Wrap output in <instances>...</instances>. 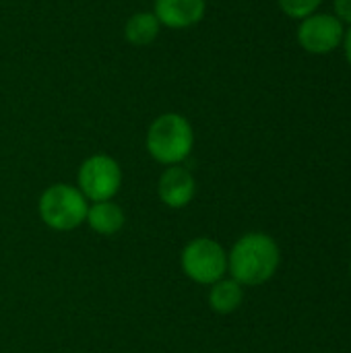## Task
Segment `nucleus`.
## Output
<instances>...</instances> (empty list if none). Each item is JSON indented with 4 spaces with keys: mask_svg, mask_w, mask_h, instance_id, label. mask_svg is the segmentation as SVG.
Segmentation results:
<instances>
[{
    "mask_svg": "<svg viewBox=\"0 0 351 353\" xmlns=\"http://www.w3.org/2000/svg\"><path fill=\"white\" fill-rule=\"evenodd\" d=\"M343 48H345V58H348V62H350V66H351V25H350V29L345 31V35H343Z\"/></svg>",
    "mask_w": 351,
    "mask_h": 353,
    "instance_id": "4468645a",
    "label": "nucleus"
},
{
    "mask_svg": "<svg viewBox=\"0 0 351 353\" xmlns=\"http://www.w3.org/2000/svg\"><path fill=\"white\" fill-rule=\"evenodd\" d=\"M345 29L335 14L314 12L302 19L298 27V41L310 54H329L343 41Z\"/></svg>",
    "mask_w": 351,
    "mask_h": 353,
    "instance_id": "423d86ee",
    "label": "nucleus"
},
{
    "mask_svg": "<svg viewBox=\"0 0 351 353\" xmlns=\"http://www.w3.org/2000/svg\"><path fill=\"white\" fill-rule=\"evenodd\" d=\"M281 10L292 19H306L317 12L323 0H277Z\"/></svg>",
    "mask_w": 351,
    "mask_h": 353,
    "instance_id": "f8f14e48",
    "label": "nucleus"
},
{
    "mask_svg": "<svg viewBox=\"0 0 351 353\" xmlns=\"http://www.w3.org/2000/svg\"><path fill=\"white\" fill-rule=\"evenodd\" d=\"M209 306L217 314H232L244 302V288L234 279H219L217 283L209 285Z\"/></svg>",
    "mask_w": 351,
    "mask_h": 353,
    "instance_id": "9b49d317",
    "label": "nucleus"
},
{
    "mask_svg": "<svg viewBox=\"0 0 351 353\" xmlns=\"http://www.w3.org/2000/svg\"><path fill=\"white\" fill-rule=\"evenodd\" d=\"M350 273H351V265H350Z\"/></svg>",
    "mask_w": 351,
    "mask_h": 353,
    "instance_id": "2eb2a0df",
    "label": "nucleus"
},
{
    "mask_svg": "<svg viewBox=\"0 0 351 353\" xmlns=\"http://www.w3.org/2000/svg\"><path fill=\"white\" fill-rule=\"evenodd\" d=\"M180 267L190 281L199 285H213L228 273V252L217 240L201 236L182 248Z\"/></svg>",
    "mask_w": 351,
    "mask_h": 353,
    "instance_id": "20e7f679",
    "label": "nucleus"
},
{
    "mask_svg": "<svg viewBox=\"0 0 351 353\" xmlns=\"http://www.w3.org/2000/svg\"><path fill=\"white\" fill-rule=\"evenodd\" d=\"M197 194V180L184 165H168L157 180V196L170 209H184Z\"/></svg>",
    "mask_w": 351,
    "mask_h": 353,
    "instance_id": "0eeeda50",
    "label": "nucleus"
},
{
    "mask_svg": "<svg viewBox=\"0 0 351 353\" xmlns=\"http://www.w3.org/2000/svg\"><path fill=\"white\" fill-rule=\"evenodd\" d=\"M161 31V23L157 21V17L153 14V10H141L128 17L126 25H124V37L130 46L137 48H145L149 43H153L157 39Z\"/></svg>",
    "mask_w": 351,
    "mask_h": 353,
    "instance_id": "9d476101",
    "label": "nucleus"
},
{
    "mask_svg": "<svg viewBox=\"0 0 351 353\" xmlns=\"http://www.w3.org/2000/svg\"><path fill=\"white\" fill-rule=\"evenodd\" d=\"M279 261L277 242L269 234L250 232L238 238L228 252V271L242 288H259L277 273Z\"/></svg>",
    "mask_w": 351,
    "mask_h": 353,
    "instance_id": "f257e3e1",
    "label": "nucleus"
},
{
    "mask_svg": "<svg viewBox=\"0 0 351 353\" xmlns=\"http://www.w3.org/2000/svg\"><path fill=\"white\" fill-rule=\"evenodd\" d=\"M147 153L161 165H182L194 147V130L188 118L176 112L159 114L147 128Z\"/></svg>",
    "mask_w": 351,
    "mask_h": 353,
    "instance_id": "f03ea898",
    "label": "nucleus"
},
{
    "mask_svg": "<svg viewBox=\"0 0 351 353\" xmlns=\"http://www.w3.org/2000/svg\"><path fill=\"white\" fill-rule=\"evenodd\" d=\"M207 0H155L153 14L168 29H188L205 19Z\"/></svg>",
    "mask_w": 351,
    "mask_h": 353,
    "instance_id": "6e6552de",
    "label": "nucleus"
},
{
    "mask_svg": "<svg viewBox=\"0 0 351 353\" xmlns=\"http://www.w3.org/2000/svg\"><path fill=\"white\" fill-rule=\"evenodd\" d=\"M122 186L120 163L106 153H95L87 157L77 174V188L89 203L112 201Z\"/></svg>",
    "mask_w": 351,
    "mask_h": 353,
    "instance_id": "39448f33",
    "label": "nucleus"
},
{
    "mask_svg": "<svg viewBox=\"0 0 351 353\" xmlns=\"http://www.w3.org/2000/svg\"><path fill=\"white\" fill-rule=\"evenodd\" d=\"M89 201L77 186L58 182L48 186L37 201L41 221L54 232H72L85 223Z\"/></svg>",
    "mask_w": 351,
    "mask_h": 353,
    "instance_id": "7ed1b4c3",
    "label": "nucleus"
},
{
    "mask_svg": "<svg viewBox=\"0 0 351 353\" xmlns=\"http://www.w3.org/2000/svg\"><path fill=\"white\" fill-rule=\"evenodd\" d=\"M333 8H335V17L345 25H351V0H335L333 2Z\"/></svg>",
    "mask_w": 351,
    "mask_h": 353,
    "instance_id": "ddd939ff",
    "label": "nucleus"
},
{
    "mask_svg": "<svg viewBox=\"0 0 351 353\" xmlns=\"http://www.w3.org/2000/svg\"><path fill=\"white\" fill-rule=\"evenodd\" d=\"M126 215L122 211L120 205H116L114 201H99V203H89L87 209V217L85 223L91 228V232H95L101 238H110L116 236L122 228H124Z\"/></svg>",
    "mask_w": 351,
    "mask_h": 353,
    "instance_id": "1a4fd4ad",
    "label": "nucleus"
}]
</instances>
